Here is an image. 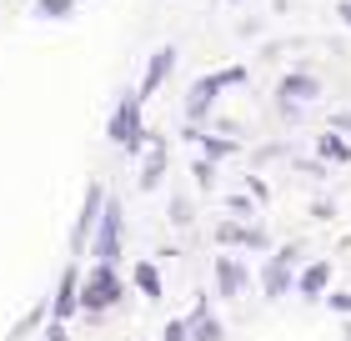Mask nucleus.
Returning <instances> with one entry per match:
<instances>
[{
  "label": "nucleus",
  "mask_w": 351,
  "mask_h": 341,
  "mask_svg": "<svg viewBox=\"0 0 351 341\" xmlns=\"http://www.w3.org/2000/svg\"><path fill=\"white\" fill-rule=\"evenodd\" d=\"M246 66H221V71H211V75H201L196 86H191V95H186V121H206V110L216 106V95L221 91H231V86H246Z\"/></svg>",
  "instance_id": "nucleus-1"
},
{
  "label": "nucleus",
  "mask_w": 351,
  "mask_h": 341,
  "mask_svg": "<svg viewBox=\"0 0 351 341\" xmlns=\"http://www.w3.org/2000/svg\"><path fill=\"white\" fill-rule=\"evenodd\" d=\"M296 276H301V246L296 241H286V246H276L266 256V266H261V291H266V301H281L286 291L296 286Z\"/></svg>",
  "instance_id": "nucleus-2"
},
{
  "label": "nucleus",
  "mask_w": 351,
  "mask_h": 341,
  "mask_svg": "<svg viewBox=\"0 0 351 341\" xmlns=\"http://www.w3.org/2000/svg\"><path fill=\"white\" fill-rule=\"evenodd\" d=\"M121 296H125V281H121L116 266H90V271L81 276V311H86V316L110 311Z\"/></svg>",
  "instance_id": "nucleus-3"
},
{
  "label": "nucleus",
  "mask_w": 351,
  "mask_h": 341,
  "mask_svg": "<svg viewBox=\"0 0 351 341\" xmlns=\"http://www.w3.org/2000/svg\"><path fill=\"white\" fill-rule=\"evenodd\" d=\"M322 101V80H316L311 71H291L276 80V110L286 121H301V110Z\"/></svg>",
  "instance_id": "nucleus-4"
},
{
  "label": "nucleus",
  "mask_w": 351,
  "mask_h": 341,
  "mask_svg": "<svg viewBox=\"0 0 351 341\" xmlns=\"http://www.w3.org/2000/svg\"><path fill=\"white\" fill-rule=\"evenodd\" d=\"M106 136L116 141L121 151H141V145H146V126H141V95H136V91H125L121 101H116Z\"/></svg>",
  "instance_id": "nucleus-5"
},
{
  "label": "nucleus",
  "mask_w": 351,
  "mask_h": 341,
  "mask_svg": "<svg viewBox=\"0 0 351 341\" xmlns=\"http://www.w3.org/2000/svg\"><path fill=\"white\" fill-rule=\"evenodd\" d=\"M121 236H125L121 201H116V196H106L101 226H95V236H90V256H95V266H116V261H121Z\"/></svg>",
  "instance_id": "nucleus-6"
},
{
  "label": "nucleus",
  "mask_w": 351,
  "mask_h": 341,
  "mask_svg": "<svg viewBox=\"0 0 351 341\" xmlns=\"http://www.w3.org/2000/svg\"><path fill=\"white\" fill-rule=\"evenodd\" d=\"M101 211H106V186L90 181L86 201H81V216H75V231H71V251H86V241L95 236V226H101Z\"/></svg>",
  "instance_id": "nucleus-7"
},
{
  "label": "nucleus",
  "mask_w": 351,
  "mask_h": 341,
  "mask_svg": "<svg viewBox=\"0 0 351 341\" xmlns=\"http://www.w3.org/2000/svg\"><path fill=\"white\" fill-rule=\"evenodd\" d=\"M81 311V266H66L60 271V281H56V296H51V321L56 327H66V321Z\"/></svg>",
  "instance_id": "nucleus-8"
},
{
  "label": "nucleus",
  "mask_w": 351,
  "mask_h": 341,
  "mask_svg": "<svg viewBox=\"0 0 351 341\" xmlns=\"http://www.w3.org/2000/svg\"><path fill=\"white\" fill-rule=\"evenodd\" d=\"M211 276H216V296H246V286H251V266L241 261V256H216L211 261Z\"/></svg>",
  "instance_id": "nucleus-9"
},
{
  "label": "nucleus",
  "mask_w": 351,
  "mask_h": 341,
  "mask_svg": "<svg viewBox=\"0 0 351 341\" xmlns=\"http://www.w3.org/2000/svg\"><path fill=\"white\" fill-rule=\"evenodd\" d=\"M216 241H221V246H246V251H271L266 226H246V221H221Z\"/></svg>",
  "instance_id": "nucleus-10"
},
{
  "label": "nucleus",
  "mask_w": 351,
  "mask_h": 341,
  "mask_svg": "<svg viewBox=\"0 0 351 341\" xmlns=\"http://www.w3.org/2000/svg\"><path fill=\"white\" fill-rule=\"evenodd\" d=\"M326 291H331V261L326 256L311 261V266H301V276H296V296L301 301H326Z\"/></svg>",
  "instance_id": "nucleus-11"
},
{
  "label": "nucleus",
  "mask_w": 351,
  "mask_h": 341,
  "mask_svg": "<svg viewBox=\"0 0 351 341\" xmlns=\"http://www.w3.org/2000/svg\"><path fill=\"white\" fill-rule=\"evenodd\" d=\"M186 327H191V341H221V336H226L221 316L211 311V296H196V306H191V316H186Z\"/></svg>",
  "instance_id": "nucleus-12"
},
{
  "label": "nucleus",
  "mask_w": 351,
  "mask_h": 341,
  "mask_svg": "<svg viewBox=\"0 0 351 341\" xmlns=\"http://www.w3.org/2000/svg\"><path fill=\"white\" fill-rule=\"evenodd\" d=\"M171 71H176V45H161V51L151 56V66H146V75H141V91H136V95H141V101H146L151 91H161V80H166Z\"/></svg>",
  "instance_id": "nucleus-13"
},
{
  "label": "nucleus",
  "mask_w": 351,
  "mask_h": 341,
  "mask_svg": "<svg viewBox=\"0 0 351 341\" xmlns=\"http://www.w3.org/2000/svg\"><path fill=\"white\" fill-rule=\"evenodd\" d=\"M316 161H322V166H346L351 161V141L337 136V131H322L316 136Z\"/></svg>",
  "instance_id": "nucleus-14"
},
{
  "label": "nucleus",
  "mask_w": 351,
  "mask_h": 341,
  "mask_svg": "<svg viewBox=\"0 0 351 341\" xmlns=\"http://www.w3.org/2000/svg\"><path fill=\"white\" fill-rule=\"evenodd\" d=\"M166 141L161 136H156L151 141V151H146V166H141V191H156V186H161V176H166Z\"/></svg>",
  "instance_id": "nucleus-15"
},
{
  "label": "nucleus",
  "mask_w": 351,
  "mask_h": 341,
  "mask_svg": "<svg viewBox=\"0 0 351 341\" xmlns=\"http://www.w3.org/2000/svg\"><path fill=\"white\" fill-rule=\"evenodd\" d=\"M131 281H136V291L146 301H161V271H156V261H136L131 266Z\"/></svg>",
  "instance_id": "nucleus-16"
},
{
  "label": "nucleus",
  "mask_w": 351,
  "mask_h": 341,
  "mask_svg": "<svg viewBox=\"0 0 351 341\" xmlns=\"http://www.w3.org/2000/svg\"><path fill=\"white\" fill-rule=\"evenodd\" d=\"M191 141H201V156L206 161H226V156L241 151V141H236V136H196V131H191Z\"/></svg>",
  "instance_id": "nucleus-17"
},
{
  "label": "nucleus",
  "mask_w": 351,
  "mask_h": 341,
  "mask_svg": "<svg viewBox=\"0 0 351 341\" xmlns=\"http://www.w3.org/2000/svg\"><path fill=\"white\" fill-rule=\"evenodd\" d=\"M36 15L40 21H66V15H75V0H36Z\"/></svg>",
  "instance_id": "nucleus-18"
},
{
  "label": "nucleus",
  "mask_w": 351,
  "mask_h": 341,
  "mask_svg": "<svg viewBox=\"0 0 351 341\" xmlns=\"http://www.w3.org/2000/svg\"><path fill=\"white\" fill-rule=\"evenodd\" d=\"M161 341H191V327H186V316H176V321H166V331H161Z\"/></svg>",
  "instance_id": "nucleus-19"
},
{
  "label": "nucleus",
  "mask_w": 351,
  "mask_h": 341,
  "mask_svg": "<svg viewBox=\"0 0 351 341\" xmlns=\"http://www.w3.org/2000/svg\"><path fill=\"white\" fill-rule=\"evenodd\" d=\"M211 181H216V161L201 156V161H196V186H211Z\"/></svg>",
  "instance_id": "nucleus-20"
},
{
  "label": "nucleus",
  "mask_w": 351,
  "mask_h": 341,
  "mask_svg": "<svg viewBox=\"0 0 351 341\" xmlns=\"http://www.w3.org/2000/svg\"><path fill=\"white\" fill-rule=\"evenodd\" d=\"M326 131H337V136H351V110H331V126Z\"/></svg>",
  "instance_id": "nucleus-21"
},
{
  "label": "nucleus",
  "mask_w": 351,
  "mask_h": 341,
  "mask_svg": "<svg viewBox=\"0 0 351 341\" xmlns=\"http://www.w3.org/2000/svg\"><path fill=\"white\" fill-rule=\"evenodd\" d=\"M171 221H176V226H186V221H191V206H186V196H176V201H171Z\"/></svg>",
  "instance_id": "nucleus-22"
},
{
  "label": "nucleus",
  "mask_w": 351,
  "mask_h": 341,
  "mask_svg": "<svg viewBox=\"0 0 351 341\" xmlns=\"http://www.w3.org/2000/svg\"><path fill=\"white\" fill-rule=\"evenodd\" d=\"M311 216H316V221H331V216H337V206H331V201H316Z\"/></svg>",
  "instance_id": "nucleus-23"
},
{
  "label": "nucleus",
  "mask_w": 351,
  "mask_h": 341,
  "mask_svg": "<svg viewBox=\"0 0 351 341\" xmlns=\"http://www.w3.org/2000/svg\"><path fill=\"white\" fill-rule=\"evenodd\" d=\"M226 206H231V211H236V216H246V211H251V196H231V201H226Z\"/></svg>",
  "instance_id": "nucleus-24"
},
{
  "label": "nucleus",
  "mask_w": 351,
  "mask_h": 341,
  "mask_svg": "<svg viewBox=\"0 0 351 341\" xmlns=\"http://www.w3.org/2000/svg\"><path fill=\"white\" fill-rule=\"evenodd\" d=\"M45 341H71V336H66V327H56V321H51V331H45Z\"/></svg>",
  "instance_id": "nucleus-25"
},
{
  "label": "nucleus",
  "mask_w": 351,
  "mask_h": 341,
  "mask_svg": "<svg viewBox=\"0 0 351 341\" xmlns=\"http://www.w3.org/2000/svg\"><path fill=\"white\" fill-rule=\"evenodd\" d=\"M337 15H341V25L351 30V0H341V5H337Z\"/></svg>",
  "instance_id": "nucleus-26"
},
{
  "label": "nucleus",
  "mask_w": 351,
  "mask_h": 341,
  "mask_svg": "<svg viewBox=\"0 0 351 341\" xmlns=\"http://www.w3.org/2000/svg\"><path fill=\"white\" fill-rule=\"evenodd\" d=\"M341 341H351V321H346V331H341Z\"/></svg>",
  "instance_id": "nucleus-27"
}]
</instances>
